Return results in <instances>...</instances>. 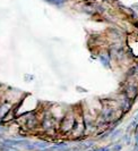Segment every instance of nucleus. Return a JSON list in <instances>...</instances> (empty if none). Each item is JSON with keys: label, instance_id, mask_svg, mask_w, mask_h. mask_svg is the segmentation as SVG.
I'll list each match as a JSON object with an SVG mask.
<instances>
[{"label": "nucleus", "instance_id": "2", "mask_svg": "<svg viewBox=\"0 0 138 151\" xmlns=\"http://www.w3.org/2000/svg\"><path fill=\"white\" fill-rule=\"evenodd\" d=\"M96 58L100 60V63L104 66L105 68H111L112 65V59H111V56L109 50H100L96 52Z\"/></svg>", "mask_w": 138, "mask_h": 151}, {"label": "nucleus", "instance_id": "3", "mask_svg": "<svg viewBox=\"0 0 138 151\" xmlns=\"http://www.w3.org/2000/svg\"><path fill=\"white\" fill-rule=\"evenodd\" d=\"M48 2H50V4H53V5H63L67 0H46Z\"/></svg>", "mask_w": 138, "mask_h": 151}, {"label": "nucleus", "instance_id": "4", "mask_svg": "<svg viewBox=\"0 0 138 151\" xmlns=\"http://www.w3.org/2000/svg\"><path fill=\"white\" fill-rule=\"evenodd\" d=\"M1 151H21L19 149H16V148H11V147H4L1 145Z\"/></svg>", "mask_w": 138, "mask_h": 151}, {"label": "nucleus", "instance_id": "1", "mask_svg": "<svg viewBox=\"0 0 138 151\" xmlns=\"http://www.w3.org/2000/svg\"><path fill=\"white\" fill-rule=\"evenodd\" d=\"M75 123H76V111H75L74 108L68 109L65 114V116L59 122L58 132L61 133V134H68L69 135V133L73 129Z\"/></svg>", "mask_w": 138, "mask_h": 151}, {"label": "nucleus", "instance_id": "5", "mask_svg": "<svg viewBox=\"0 0 138 151\" xmlns=\"http://www.w3.org/2000/svg\"><path fill=\"white\" fill-rule=\"evenodd\" d=\"M24 77H26V78H25V81H26V82H31V81H33V80H34V76L28 75V74H26Z\"/></svg>", "mask_w": 138, "mask_h": 151}]
</instances>
